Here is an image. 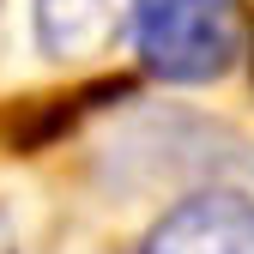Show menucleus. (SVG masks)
Listing matches in <instances>:
<instances>
[{
	"label": "nucleus",
	"mask_w": 254,
	"mask_h": 254,
	"mask_svg": "<svg viewBox=\"0 0 254 254\" xmlns=\"http://www.w3.org/2000/svg\"><path fill=\"white\" fill-rule=\"evenodd\" d=\"M139 254H254V200L230 188L194 194L170 218H157Z\"/></svg>",
	"instance_id": "nucleus-2"
},
{
	"label": "nucleus",
	"mask_w": 254,
	"mask_h": 254,
	"mask_svg": "<svg viewBox=\"0 0 254 254\" xmlns=\"http://www.w3.org/2000/svg\"><path fill=\"white\" fill-rule=\"evenodd\" d=\"M133 43L139 61L170 85H206L230 73L242 49L236 0H133Z\"/></svg>",
	"instance_id": "nucleus-1"
},
{
	"label": "nucleus",
	"mask_w": 254,
	"mask_h": 254,
	"mask_svg": "<svg viewBox=\"0 0 254 254\" xmlns=\"http://www.w3.org/2000/svg\"><path fill=\"white\" fill-rule=\"evenodd\" d=\"M133 24V0H37V43L61 67H85Z\"/></svg>",
	"instance_id": "nucleus-3"
}]
</instances>
